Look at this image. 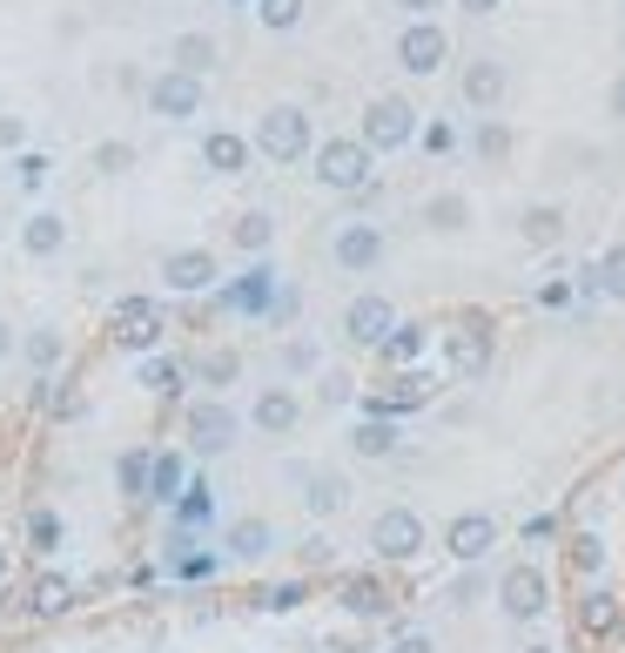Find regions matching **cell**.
Instances as JSON below:
<instances>
[{
  "instance_id": "18",
  "label": "cell",
  "mask_w": 625,
  "mask_h": 653,
  "mask_svg": "<svg viewBox=\"0 0 625 653\" xmlns=\"http://www.w3.org/2000/svg\"><path fill=\"white\" fill-rule=\"evenodd\" d=\"M296 485H303V506H310L316 519H330V512H343V506H350V478H343V471H330V465H303V471H296Z\"/></svg>"
},
{
  "instance_id": "37",
  "label": "cell",
  "mask_w": 625,
  "mask_h": 653,
  "mask_svg": "<svg viewBox=\"0 0 625 653\" xmlns=\"http://www.w3.org/2000/svg\"><path fill=\"white\" fill-rule=\"evenodd\" d=\"M316 364H323V351H316L310 338H290V344H283V371H290V377H303V371H316Z\"/></svg>"
},
{
  "instance_id": "8",
  "label": "cell",
  "mask_w": 625,
  "mask_h": 653,
  "mask_svg": "<svg viewBox=\"0 0 625 653\" xmlns=\"http://www.w3.org/2000/svg\"><path fill=\"white\" fill-rule=\"evenodd\" d=\"M390 331H397V303H390V297L364 290V297H350V303H343V338H350V344L377 351V344H384Z\"/></svg>"
},
{
  "instance_id": "42",
  "label": "cell",
  "mask_w": 625,
  "mask_h": 653,
  "mask_svg": "<svg viewBox=\"0 0 625 653\" xmlns=\"http://www.w3.org/2000/svg\"><path fill=\"white\" fill-rule=\"evenodd\" d=\"M48 169H54V155H41V148H21V183H28V189H41V183H48Z\"/></svg>"
},
{
  "instance_id": "10",
  "label": "cell",
  "mask_w": 625,
  "mask_h": 653,
  "mask_svg": "<svg viewBox=\"0 0 625 653\" xmlns=\"http://www.w3.org/2000/svg\"><path fill=\"white\" fill-rule=\"evenodd\" d=\"M504 89H511V74H504L498 54H478V61H465V74H458V95H465L471 115H498Z\"/></svg>"
},
{
  "instance_id": "52",
  "label": "cell",
  "mask_w": 625,
  "mask_h": 653,
  "mask_svg": "<svg viewBox=\"0 0 625 653\" xmlns=\"http://www.w3.org/2000/svg\"><path fill=\"white\" fill-rule=\"evenodd\" d=\"M0 573H8V559H0Z\"/></svg>"
},
{
  "instance_id": "9",
  "label": "cell",
  "mask_w": 625,
  "mask_h": 653,
  "mask_svg": "<svg viewBox=\"0 0 625 653\" xmlns=\"http://www.w3.org/2000/svg\"><path fill=\"white\" fill-rule=\"evenodd\" d=\"M371 552H377V559H417V552H424V519H417L410 506H384V512L371 519Z\"/></svg>"
},
{
  "instance_id": "29",
  "label": "cell",
  "mask_w": 625,
  "mask_h": 653,
  "mask_svg": "<svg viewBox=\"0 0 625 653\" xmlns=\"http://www.w3.org/2000/svg\"><path fill=\"white\" fill-rule=\"evenodd\" d=\"M256 28H270V34H296L303 28V14H310V0H256Z\"/></svg>"
},
{
  "instance_id": "41",
  "label": "cell",
  "mask_w": 625,
  "mask_h": 653,
  "mask_svg": "<svg viewBox=\"0 0 625 653\" xmlns=\"http://www.w3.org/2000/svg\"><path fill=\"white\" fill-rule=\"evenodd\" d=\"M28 148V115H0V155H21Z\"/></svg>"
},
{
  "instance_id": "14",
  "label": "cell",
  "mask_w": 625,
  "mask_h": 653,
  "mask_svg": "<svg viewBox=\"0 0 625 653\" xmlns=\"http://www.w3.org/2000/svg\"><path fill=\"white\" fill-rule=\"evenodd\" d=\"M491 546H498V519L491 512H458L451 526H444V552L465 559V566H478Z\"/></svg>"
},
{
  "instance_id": "11",
  "label": "cell",
  "mask_w": 625,
  "mask_h": 653,
  "mask_svg": "<svg viewBox=\"0 0 625 653\" xmlns=\"http://www.w3.org/2000/svg\"><path fill=\"white\" fill-rule=\"evenodd\" d=\"M236 432H242V418L229 412V404H216V397L189 404V445H196L202 458H222V452L236 445Z\"/></svg>"
},
{
  "instance_id": "32",
  "label": "cell",
  "mask_w": 625,
  "mask_h": 653,
  "mask_svg": "<svg viewBox=\"0 0 625 653\" xmlns=\"http://www.w3.org/2000/svg\"><path fill=\"white\" fill-rule=\"evenodd\" d=\"M585 283H592V290H605V297H618V303H625V242H612V250H605V257H598V263H592V270H585Z\"/></svg>"
},
{
  "instance_id": "34",
  "label": "cell",
  "mask_w": 625,
  "mask_h": 653,
  "mask_svg": "<svg viewBox=\"0 0 625 653\" xmlns=\"http://www.w3.org/2000/svg\"><path fill=\"white\" fill-rule=\"evenodd\" d=\"M216 512V493H209V485H183V499H175V519H183V526H202Z\"/></svg>"
},
{
  "instance_id": "50",
  "label": "cell",
  "mask_w": 625,
  "mask_h": 653,
  "mask_svg": "<svg viewBox=\"0 0 625 653\" xmlns=\"http://www.w3.org/2000/svg\"><path fill=\"white\" fill-rule=\"evenodd\" d=\"M397 8H404L410 21H430V8H444V0H397Z\"/></svg>"
},
{
  "instance_id": "12",
  "label": "cell",
  "mask_w": 625,
  "mask_h": 653,
  "mask_svg": "<svg viewBox=\"0 0 625 653\" xmlns=\"http://www.w3.org/2000/svg\"><path fill=\"white\" fill-rule=\"evenodd\" d=\"M249 425H256L262 438H290V432L303 425V397H296L290 384H262L256 404H249Z\"/></svg>"
},
{
  "instance_id": "28",
  "label": "cell",
  "mask_w": 625,
  "mask_h": 653,
  "mask_svg": "<svg viewBox=\"0 0 625 653\" xmlns=\"http://www.w3.org/2000/svg\"><path fill=\"white\" fill-rule=\"evenodd\" d=\"M377 351H384V357H390L397 371H410V364H417V357L430 351V331H424V323H404V317H397V331H390V338H384Z\"/></svg>"
},
{
  "instance_id": "2",
  "label": "cell",
  "mask_w": 625,
  "mask_h": 653,
  "mask_svg": "<svg viewBox=\"0 0 625 653\" xmlns=\"http://www.w3.org/2000/svg\"><path fill=\"white\" fill-rule=\"evenodd\" d=\"M310 162H316V183L330 189V196H364V189H377V155L356 142V135H323L316 148H310Z\"/></svg>"
},
{
  "instance_id": "6",
  "label": "cell",
  "mask_w": 625,
  "mask_h": 653,
  "mask_svg": "<svg viewBox=\"0 0 625 653\" xmlns=\"http://www.w3.org/2000/svg\"><path fill=\"white\" fill-rule=\"evenodd\" d=\"M330 257H336L343 277H371V270L390 257V236H384V222L350 216V222H336V236H330Z\"/></svg>"
},
{
  "instance_id": "27",
  "label": "cell",
  "mask_w": 625,
  "mask_h": 653,
  "mask_svg": "<svg viewBox=\"0 0 625 653\" xmlns=\"http://www.w3.org/2000/svg\"><path fill=\"white\" fill-rule=\"evenodd\" d=\"M222 546H229V559H270L277 552V526L270 519H236Z\"/></svg>"
},
{
  "instance_id": "3",
  "label": "cell",
  "mask_w": 625,
  "mask_h": 653,
  "mask_svg": "<svg viewBox=\"0 0 625 653\" xmlns=\"http://www.w3.org/2000/svg\"><path fill=\"white\" fill-rule=\"evenodd\" d=\"M142 102H148L155 122H196L209 108V81L202 74H183V68H155L142 81Z\"/></svg>"
},
{
  "instance_id": "5",
  "label": "cell",
  "mask_w": 625,
  "mask_h": 653,
  "mask_svg": "<svg viewBox=\"0 0 625 653\" xmlns=\"http://www.w3.org/2000/svg\"><path fill=\"white\" fill-rule=\"evenodd\" d=\"M155 283H162L168 297H202V290L222 283V263H216L209 242H183V250H168V257L155 263Z\"/></svg>"
},
{
  "instance_id": "26",
  "label": "cell",
  "mask_w": 625,
  "mask_h": 653,
  "mask_svg": "<svg viewBox=\"0 0 625 653\" xmlns=\"http://www.w3.org/2000/svg\"><path fill=\"white\" fill-rule=\"evenodd\" d=\"M229 242L242 257H270V242H277V216L270 209H242L236 222H229Z\"/></svg>"
},
{
  "instance_id": "17",
  "label": "cell",
  "mask_w": 625,
  "mask_h": 653,
  "mask_svg": "<svg viewBox=\"0 0 625 653\" xmlns=\"http://www.w3.org/2000/svg\"><path fill=\"white\" fill-rule=\"evenodd\" d=\"M485 364H491V323L485 317H465L458 331H451V371L471 384V377H485Z\"/></svg>"
},
{
  "instance_id": "31",
  "label": "cell",
  "mask_w": 625,
  "mask_h": 653,
  "mask_svg": "<svg viewBox=\"0 0 625 653\" xmlns=\"http://www.w3.org/2000/svg\"><path fill=\"white\" fill-rule=\"evenodd\" d=\"M350 445L364 452V458H390L397 452V418H364V425L350 432Z\"/></svg>"
},
{
  "instance_id": "13",
  "label": "cell",
  "mask_w": 625,
  "mask_h": 653,
  "mask_svg": "<svg viewBox=\"0 0 625 653\" xmlns=\"http://www.w3.org/2000/svg\"><path fill=\"white\" fill-rule=\"evenodd\" d=\"M498 607H504L511 620H539V613L552 607V587H545V573H539V566H511V573L498 580Z\"/></svg>"
},
{
  "instance_id": "4",
  "label": "cell",
  "mask_w": 625,
  "mask_h": 653,
  "mask_svg": "<svg viewBox=\"0 0 625 653\" xmlns=\"http://www.w3.org/2000/svg\"><path fill=\"white\" fill-rule=\"evenodd\" d=\"M356 142H364L371 155H397L417 142V102L410 95H371L364 102V128H356Z\"/></svg>"
},
{
  "instance_id": "21",
  "label": "cell",
  "mask_w": 625,
  "mask_h": 653,
  "mask_svg": "<svg viewBox=\"0 0 625 653\" xmlns=\"http://www.w3.org/2000/svg\"><path fill=\"white\" fill-rule=\"evenodd\" d=\"M21 250H28L34 263L61 257V250H67V216H61V209H34V216L21 222Z\"/></svg>"
},
{
  "instance_id": "40",
  "label": "cell",
  "mask_w": 625,
  "mask_h": 653,
  "mask_svg": "<svg viewBox=\"0 0 625 653\" xmlns=\"http://www.w3.org/2000/svg\"><path fill=\"white\" fill-rule=\"evenodd\" d=\"M122 493H128V499L148 493V452H128V458H122Z\"/></svg>"
},
{
  "instance_id": "38",
  "label": "cell",
  "mask_w": 625,
  "mask_h": 653,
  "mask_svg": "<svg viewBox=\"0 0 625 653\" xmlns=\"http://www.w3.org/2000/svg\"><path fill=\"white\" fill-rule=\"evenodd\" d=\"M236 371H242V351H229V344H222V351H209V357H202V377H209V384H229V377H236Z\"/></svg>"
},
{
  "instance_id": "22",
  "label": "cell",
  "mask_w": 625,
  "mask_h": 653,
  "mask_svg": "<svg viewBox=\"0 0 625 653\" xmlns=\"http://www.w3.org/2000/svg\"><path fill=\"white\" fill-rule=\"evenodd\" d=\"M424 229H430V236H465V229H471V196H465V189L424 196Z\"/></svg>"
},
{
  "instance_id": "43",
  "label": "cell",
  "mask_w": 625,
  "mask_h": 653,
  "mask_svg": "<svg viewBox=\"0 0 625 653\" xmlns=\"http://www.w3.org/2000/svg\"><path fill=\"white\" fill-rule=\"evenodd\" d=\"M356 397V377L350 371H323V404H350Z\"/></svg>"
},
{
  "instance_id": "1",
  "label": "cell",
  "mask_w": 625,
  "mask_h": 653,
  "mask_svg": "<svg viewBox=\"0 0 625 653\" xmlns=\"http://www.w3.org/2000/svg\"><path fill=\"white\" fill-rule=\"evenodd\" d=\"M249 148H256L262 162H277V169H290V162H310V148H316L310 108H303V102H270V108L256 115V128H249Z\"/></svg>"
},
{
  "instance_id": "24",
  "label": "cell",
  "mask_w": 625,
  "mask_h": 653,
  "mask_svg": "<svg viewBox=\"0 0 625 653\" xmlns=\"http://www.w3.org/2000/svg\"><path fill=\"white\" fill-rule=\"evenodd\" d=\"M518 236L531 242V250H559V242H565V209L559 203H531L518 216Z\"/></svg>"
},
{
  "instance_id": "39",
  "label": "cell",
  "mask_w": 625,
  "mask_h": 653,
  "mask_svg": "<svg viewBox=\"0 0 625 653\" xmlns=\"http://www.w3.org/2000/svg\"><path fill=\"white\" fill-rule=\"evenodd\" d=\"M343 607H350V613H384V593H377L371 580H350V587H343Z\"/></svg>"
},
{
  "instance_id": "36",
  "label": "cell",
  "mask_w": 625,
  "mask_h": 653,
  "mask_svg": "<svg viewBox=\"0 0 625 653\" xmlns=\"http://www.w3.org/2000/svg\"><path fill=\"white\" fill-rule=\"evenodd\" d=\"M28 546H34V552H54V546H61V512L34 506V512H28Z\"/></svg>"
},
{
  "instance_id": "25",
  "label": "cell",
  "mask_w": 625,
  "mask_h": 653,
  "mask_svg": "<svg viewBox=\"0 0 625 653\" xmlns=\"http://www.w3.org/2000/svg\"><path fill=\"white\" fill-rule=\"evenodd\" d=\"M34 377H54L61 371V357H67V344H61V331H48V323H41V331H21V351H14Z\"/></svg>"
},
{
  "instance_id": "46",
  "label": "cell",
  "mask_w": 625,
  "mask_h": 653,
  "mask_svg": "<svg viewBox=\"0 0 625 653\" xmlns=\"http://www.w3.org/2000/svg\"><path fill=\"white\" fill-rule=\"evenodd\" d=\"M14 351H21V331H14V323H8V317H0V364H8Z\"/></svg>"
},
{
  "instance_id": "49",
  "label": "cell",
  "mask_w": 625,
  "mask_h": 653,
  "mask_svg": "<svg viewBox=\"0 0 625 653\" xmlns=\"http://www.w3.org/2000/svg\"><path fill=\"white\" fill-rule=\"evenodd\" d=\"M390 653H437V646H430V633H404V640H397Z\"/></svg>"
},
{
  "instance_id": "35",
  "label": "cell",
  "mask_w": 625,
  "mask_h": 653,
  "mask_svg": "<svg viewBox=\"0 0 625 653\" xmlns=\"http://www.w3.org/2000/svg\"><path fill=\"white\" fill-rule=\"evenodd\" d=\"M95 169L102 176H128L135 169V142H122V135L115 142H95Z\"/></svg>"
},
{
  "instance_id": "20",
  "label": "cell",
  "mask_w": 625,
  "mask_h": 653,
  "mask_svg": "<svg viewBox=\"0 0 625 653\" xmlns=\"http://www.w3.org/2000/svg\"><path fill=\"white\" fill-rule=\"evenodd\" d=\"M270 297H277V263H270V257H249V270H242V283L229 290V303L249 310V317H277Z\"/></svg>"
},
{
  "instance_id": "48",
  "label": "cell",
  "mask_w": 625,
  "mask_h": 653,
  "mask_svg": "<svg viewBox=\"0 0 625 653\" xmlns=\"http://www.w3.org/2000/svg\"><path fill=\"white\" fill-rule=\"evenodd\" d=\"M605 108H612V122H625V74H618L612 89H605Z\"/></svg>"
},
{
  "instance_id": "23",
  "label": "cell",
  "mask_w": 625,
  "mask_h": 653,
  "mask_svg": "<svg viewBox=\"0 0 625 653\" xmlns=\"http://www.w3.org/2000/svg\"><path fill=\"white\" fill-rule=\"evenodd\" d=\"M183 485H189V465H183V452H148V493H142V499H155V506H175V499H183Z\"/></svg>"
},
{
  "instance_id": "51",
  "label": "cell",
  "mask_w": 625,
  "mask_h": 653,
  "mask_svg": "<svg viewBox=\"0 0 625 653\" xmlns=\"http://www.w3.org/2000/svg\"><path fill=\"white\" fill-rule=\"evenodd\" d=\"M458 8H465V14H478V21H485V14H498V8H504V0H458Z\"/></svg>"
},
{
  "instance_id": "45",
  "label": "cell",
  "mask_w": 625,
  "mask_h": 653,
  "mask_svg": "<svg viewBox=\"0 0 625 653\" xmlns=\"http://www.w3.org/2000/svg\"><path fill=\"white\" fill-rule=\"evenodd\" d=\"M424 142H430L437 155H451V148H458V135H451V128H444V122H437V128H424Z\"/></svg>"
},
{
  "instance_id": "33",
  "label": "cell",
  "mask_w": 625,
  "mask_h": 653,
  "mask_svg": "<svg viewBox=\"0 0 625 653\" xmlns=\"http://www.w3.org/2000/svg\"><path fill=\"white\" fill-rule=\"evenodd\" d=\"M471 142H478L485 162H504V155H511V128H504L498 115H478V135H471Z\"/></svg>"
},
{
  "instance_id": "47",
  "label": "cell",
  "mask_w": 625,
  "mask_h": 653,
  "mask_svg": "<svg viewBox=\"0 0 625 653\" xmlns=\"http://www.w3.org/2000/svg\"><path fill=\"white\" fill-rule=\"evenodd\" d=\"M572 559H579V573H598V539H579Z\"/></svg>"
},
{
  "instance_id": "15",
  "label": "cell",
  "mask_w": 625,
  "mask_h": 653,
  "mask_svg": "<svg viewBox=\"0 0 625 653\" xmlns=\"http://www.w3.org/2000/svg\"><path fill=\"white\" fill-rule=\"evenodd\" d=\"M196 155H202V169H209V176H249V162H256L249 135H236V128H209Z\"/></svg>"
},
{
  "instance_id": "30",
  "label": "cell",
  "mask_w": 625,
  "mask_h": 653,
  "mask_svg": "<svg viewBox=\"0 0 625 653\" xmlns=\"http://www.w3.org/2000/svg\"><path fill=\"white\" fill-rule=\"evenodd\" d=\"M142 391H148V397H175V391H183V364L162 357V351H148V357H142Z\"/></svg>"
},
{
  "instance_id": "7",
  "label": "cell",
  "mask_w": 625,
  "mask_h": 653,
  "mask_svg": "<svg viewBox=\"0 0 625 653\" xmlns=\"http://www.w3.org/2000/svg\"><path fill=\"white\" fill-rule=\"evenodd\" d=\"M444 61H451V34H444L437 21H404V34H397V68L404 74H437Z\"/></svg>"
},
{
  "instance_id": "19",
  "label": "cell",
  "mask_w": 625,
  "mask_h": 653,
  "mask_svg": "<svg viewBox=\"0 0 625 653\" xmlns=\"http://www.w3.org/2000/svg\"><path fill=\"white\" fill-rule=\"evenodd\" d=\"M216 61H222V41L209 34V28H183V34H175L168 41V68H183V74H216Z\"/></svg>"
},
{
  "instance_id": "44",
  "label": "cell",
  "mask_w": 625,
  "mask_h": 653,
  "mask_svg": "<svg viewBox=\"0 0 625 653\" xmlns=\"http://www.w3.org/2000/svg\"><path fill=\"white\" fill-rule=\"evenodd\" d=\"M67 607V580H41L34 587V613H61Z\"/></svg>"
},
{
  "instance_id": "16",
  "label": "cell",
  "mask_w": 625,
  "mask_h": 653,
  "mask_svg": "<svg viewBox=\"0 0 625 653\" xmlns=\"http://www.w3.org/2000/svg\"><path fill=\"white\" fill-rule=\"evenodd\" d=\"M115 344H122V351H155V344H162V317H155L148 297L115 303Z\"/></svg>"
}]
</instances>
